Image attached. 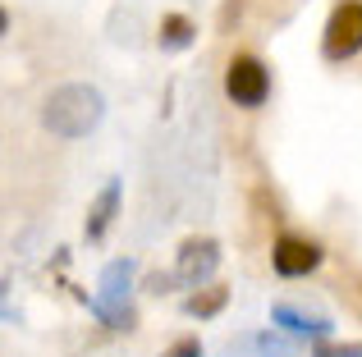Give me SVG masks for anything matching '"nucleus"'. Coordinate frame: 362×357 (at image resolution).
I'll return each mask as SVG.
<instances>
[{"label": "nucleus", "instance_id": "obj_11", "mask_svg": "<svg viewBox=\"0 0 362 357\" xmlns=\"http://www.w3.org/2000/svg\"><path fill=\"white\" fill-rule=\"evenodd\" d=\"M247 344H252V349L262 353V357H293V353H289V344H280L275 334H252Z\"/></svg>", "mask_w": 362, "mask_h": 357}, {"label": "nucleus", "instance_id": "obj_2", "mask_svg": "<svg viewBox=\"0 0 362 357\" xmlns=\"http://www.w3.org/2000/svg\"><path fill=\"white\" fill-rule=\"evenodd\" d=\"M129 289H133V261H110L101 270V294L88 298V307L110 325V330H133V307H129Z\"/></svg>", "mask_w": 362, "mask_h": 357}, {"label": "nucleus", "instance_id": "obj_3", "mask_svg": "<svg viewBox=\"0 0 362 357\" xmlns=\"http://www.w3.org/2000/svg\"><path fill=\"white\" fill-rule=\"evenodd\" d=\"M225 97L239 110H257L271 97V69L257 60L252 51H239L230 64H225Z\"/></svg>", "mask_w": 362, "mask_h": 357}, {"label": "nucleus", "instance_id": "obj_12", "mask_svg": "<svg viewBox=\"0 0 362 357\" xmlns=\"http://www.w3.org/2000/svg\"><path fill=\"white\" fill-rule=\"evenodd\" d=\"M312 357H362V344H312Z\"/></svg>", "mask_w": 362, "mask_h": 357}, {"label": "nucleus", "instance_id": "obj_6", "mask_svg": "<svg viewBox=\"0 0 362 357\" xmlns=\"http://www.w3.org/2000/svg\"><path fill=\"white\" fill-rule=\"evenodd\" d=\"M216 266H221V243H216V238L193 234V238L179 243V252H175V275H179V284L202 289L206 279L216 275Z\"/></svg>", "mask_w": 362, "mask_h": 357}, {"label": "nucleus", "instance_id": "obj_1", "mask_svg": "<svg viewBox=\"0 0 362 357\" xmlns=\"http://www.w3.org/2000/svg\"><path fill=\"white\" fill-rule=\"evenodd\" d=\"M101 119H106V97H101L97 87H88V83H64V87H55L51 97H46V106H42L46 133L64 138V143L88 138Z\"/></svg>", "mask_w": 362, "mask_h": 357}, {"label": "nucleus", "instance_id": "obj_7", "mask_svg": "<svg viewBox=\"0 0 362 357\" xmlns=\"http://www.w3.org/2000/svg\"><path fill=\"white\" fill-rule=\"evenodd\" d=\"M271 325H280L284 334H293V339H312V344H326L330 334H335V321L321 312H303V307L293 303H275L271 307Z\"/></svg>", "mask_w": 362, "mask_h": 357}, {"label": "nucleus", "instance_id": "obj_8", "mask_svg": "<svg viewBox=\"0 0 362 357\" xmlns=\"http://www.w3.org/2000/svg\"><path fill=\"white\" fill-rule=\"evenodd\" d=\"M119 178H106L101 183V193H97V202H92V211H88V224H83V234H88V243H101L106 238V229H110V220H115V211H119Z\"/></svg>", "mask_w": 362, "mask_h": 357}, {"label": "nucleus", "instance_id": "obj_15", "mask_svg": "<svg viewBox=\"0 0 362 357\" xmlns=\"http://www.w3.org/2000/svg\"><path fill=\"white\" fill-rule=\"evenodd\" d=\"M239 14H243V0H225L221 5V32H230V28L239 23Z\"/></svg>", "mask_w": 362, "mask_h": 357}, {"label": "nucleus", "instance_id": "obj_10", "mask_svg": "<svg viewBox=\"0 0 362 357\" xmlns=\"http://www.w3.org/2000/svg\"><path fill=\"white\" fill-rule=\"evenodd\" d=\"M193 42H197V23L188 14H160V28H156L160 51H188Z\"/></svg>", "mask_w": 362, "mask_h": 357}, {"label": "nucleus", "instance_id": "obj_9", "mask_svg": "<svg viewBox=\"0 0 362 357\" xmlns=\"http://www.w3.org/2000/svg\"><path fill=\"white\" fill-rule=\"evenodd\" d=\"M225 307H230V289L225 284H202V289H193V294L184 298V316H193V321H211V316H221Z\"/></svg>", "mask_w": 362, "mask_h": 357}, {"label": "nucleus", "instance_id": "obj_5", "mask_svg": "<svg viewBox=\"0 0 362 357\" xmlns=\"http://www.w3.org/2000/svg\"><path fill=\"white\" fill-rule=\"evenodd\" d=\"M321 261H326V252H321V243L308 238V234H289L284 229L280 238L271 243V266H275L280 279H303V275H312Z\"/></svg>", "mask_w": 362, "mask_h": 357}, {"label": "nucleus", "instance_id": "obj_14", "mask_svg": "<svg viewBox=\"0 0 362 357\" xmlns=\"http://www.w3.org/2000/svg\"><path fill=\"white\" fill-rule=\"evenodd\" d=\"M175 284H179V275H160V270H151V275L142 279V289H147V294H156V298H160V294H170Z\"/></svg>", "mask_w": 362, "mask_h": 357}, {"label": "nucleus", "instance_id": "obj_13", "mask_svg": "<svg viewBox=\"0 0 362 357\" xmlns=\"http://www.w3.org/2000/svg\"><path fill=\"white\" fill-rule=\"evenodd\" d=\"M160 357H202V339H193V334H184V339H175Z\"/></svg>", "mask_w": 362, "mask_h": 357}, {"label": "nucleus", "instance_id": "obj_4", "mask_svg": "<svg viewBox=\"0 0 362 357\" xmlns=\"http://www.w3.org/2000/svg\"><path fill=\"white\" fill-rule=\"evenodd\" d=\"M362 51V0H339L321 28V55L330 64H344Z\"/></svg>", "mask_w": 362, "mask_h": 357}]
</instances>
